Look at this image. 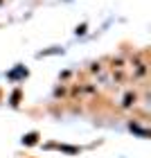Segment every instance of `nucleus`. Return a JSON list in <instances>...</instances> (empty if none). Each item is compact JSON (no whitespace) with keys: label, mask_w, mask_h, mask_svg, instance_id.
<instances>
[{"label":"nucleus","mask_w":151,"mask_h":158,"mask_svg":"<svg viewBox=\"0 0 151 158\" xmlns=\"http://www.w3.org/2000/svg\"><path fill=\"white\" fill-rule=\"evenodd\" d=\"M7 77H9V79H18V77H27V70H25V68H16V70H11V73H7Z\"/></svg>","instance_id":"f257e3e1"},{"label":"nucleus","mask_w":151,"mask_h":158,"mask_svg":"<svg viewBox=\"0 0 151 158\" xmlns=\"http://www.w3.org/2000/svg\"><path fill=\"white\" fill-rule=\"evenodd\" d=\"M36 138H39V133H27L25 138H23V142H25V145H34V142H36Z\"/></svg>","instance_id":"f03ea898"},{"label":"nucleus","mask_w":151,"mask_h":158,"mask_svg":"<svg viewBox=\"0 0 151 158\" xmlns=\"http://www.w3.org/2000/svg\"><path fill=\"white\" fill-rule=\"evenodd\" d=\"M18 99H20V90H16V93H14V95H11V104L16 106V104H18Z\"/></svg>","instance_id":"7ed1b4c3"}]
</instances>
